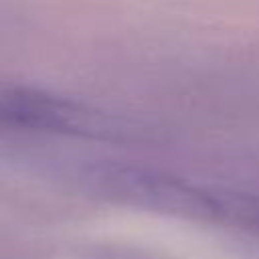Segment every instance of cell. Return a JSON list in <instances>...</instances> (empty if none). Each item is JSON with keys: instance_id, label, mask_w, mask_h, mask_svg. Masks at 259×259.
I'll return each instance as SVG.
<instances>
[{"instance_id": "1", "label": "cell", "mask_w": 259, "mask_h": 259, "mask_svg": "<svg viewBox=\"0 0 259 259\" xmlns=\"http://www.w3.org/2000/svg\"><path fill=\"white\" fill-rule=\"evenodd\" d=\"M81 180L87 190L115 204L188 221L259 227V198L206 186L166 170L125 162H97L83 168Z\"/></svg>"}, {"instance_id": "2", "label": "cell", "mask_w": 259, "mask_h": 259, "mask_svg": "<svg viewBox=\"0 0 259 259\" xmlns=\"http://www.w3.org/2000/svg\"><path fill=\"white\" fill-rule=\"evenodd\" d=\"M0 130L85 140H125L134 125L65 95L16 83H0Z\"/></svg>"}]
</instances>
